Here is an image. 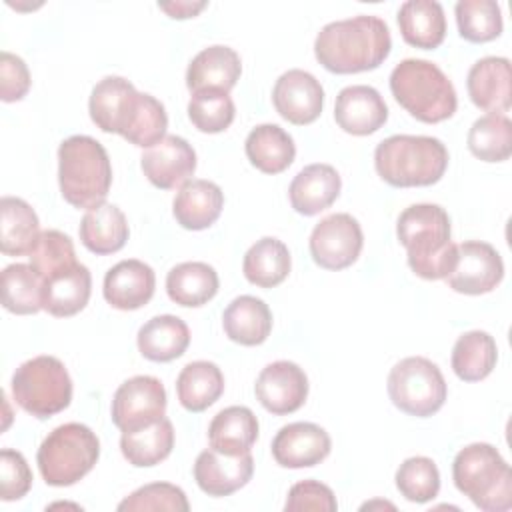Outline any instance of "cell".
Here are the masks:
<instances>
[{
	"mask_svg": "<svg viewBox=\"0 0 512 512\" xmlns=\"http://www.w3.org/2000/svg\"><path fill=\"white\" fill-rule=\"evenodd\" d=\"M92 122L108 134H120L130 144L152 148L166 136L168 116L164 104L150 94L138 92L122 76L102 78L90 94Z\"/></svg>",
	"mask_w": 512,
	"mask_h": 512,
	"instance_id": "6da1fadb",
	"label": "cell"
},
{
	"mask_svg": "<svg viewBox=\"0 0 512 512\" xmlns=\"http://www.w3.org/2000/svg\"><path fill=\"white\" fill-rule=\"evenodd\" d=\"M388 24L378 16H354L326 24L316 40V60L334 74H356L378 68L390 54Z\"/></svg>",
	"mask_w": 512,
	"mask_h": 512,
	"instance_id": "7a4b0ae2",
	"label": "cell"
},
{
	"mask_svg": "<svg viewBox=\"0 0 512 512\" xmlns=\"http://www.w3.org/2000/svg\"><path fill=\"white\" fill-rule=\"evenodd\" d=\"M396 236L408 252V266L424 280L446 278L456 264L448 212L438 204H412L396 222Z\"/></svg>",
	"mask_w": 512,
	"mask_h": 512,
	"instance_id": "3957f363",
	"label": "cell"
},
{
	"mask_svg": "<svg viewBox=\"0 0 512 512\" xmlns=\"http://www.w3.org/2000/svg\"><path fill=\"white\" fill-rule=\"evenodd\" d=\"M58 184L62 198L74 208L104 204L112 186V166L106 148L92 136L76 134L58 148Z\"/></svg>",
	"mask_w": 512,
	"mask_h": 512,
	"instance_id": "277c9868",
	"label": "cell"
},
{
	"mask_svg": "<svg viewBox=\"0 0 512 512\" xmlns=\"http://www.w3.org/2000/svg\"><path fill=\"white\" fill-rule=\"evenodd\" d=\"M374 166L390 186H432L446 172L448 150L434 136L394 134L376 146Z\"/></svg>",
	"mask_w": 512,
	"mask_h": 512,
	"instance_id": "5b68a950",
	"label": "cell"
},
{
	"mask_svg": "<svg viewBox=\"0 0 512 512\" xmlns=\"http://www.w3.org/2000/svg\"><path fill=\"white\" fill-rule=\"evenodd\" d=\"M390 92L410 116L426 124L448 120L458 106L454 84L430 60L406 58L396 64Z\"/></svg>",
	"mask_w": 512,
	"mask_h": 512,
	"instance_id": "8992f818",
	"label": "cell"
},
{
	"mask_svg": "<svg viewBox=\"0 0 512 512\" xmlns=\"http://www.w3.org/2000/svg\"><path fill=\"white\" fill-rule=\"evenodd\" d=\"M456 488L484 512H506L512 506V472L502 454L486 442L464 446L452 462Z\"/></svg>",
	"mask_w": 512,
	"mask_h": 512,
	"instance_id": "52a82bcc",
	"label": "cell"
},
{
	"mask_svg": "<svg viewBox=\"0 0 512 512\" xmlns=\"http://www.w3.org/2000/svg\"><path fill=\"white\" fill-rule=\"evenodd\" d=\"M100 440L80 422L56 426L40 444L36 462L46 484L72 486L98 462Z\"/></svg>",
	"mask_w": 512,
	"mask_h": 512,
	"instance_id": "ba28073f",
	"label": "cell"
},
{
	"mask_svg": "<svg viewBox=\"0 0 512 512\" xmlns=\"http://www.w3.org/2000/svg\"><path fill=\"white\" fill-rule=\"evenodd\" d=\"M12 398L24 412L40 420L50 418L70 406V374L54 356L30 358L12 376Z\"/></svg>",
	"mask_w": 512,
	"mask_h": 512,
	"instance_id": "9c48e42d",
	"label": "cell"
},
{
	"mask_svg": "<svg viewBox=\"0 0 512 512\" xmlns=\"http://www.w3.org/2000/svg\"><path fill=\"white\" fill-rule=\"evenodd\" d=\"M388 396L398 410L416 418H428L444 406L448 386L432 360L408 356L390 370Z\"/></svg>",
	"mask_w": 512,
	"mask_h": 512,
	"instance_id": "30bf717a",
	"label": "cell"
},
{
	"mask_svg": "<svg viewBox=\"0 0 512 512\" xmlns=\"http://www.w3.org/2000/svg\"><path fill=\"white\" fill-rule=\"evenodd\" d=\"M166 390L154 376H132L118 386L112 398V422L122 432L146 428L164 418Z\"/></svg>",
	"mask_w": 512,
	"mask_h": 512,
	"instance_id": "8fae6325",
	"label": "cell"
},
{
	"mask_svg": "<svg viewBox=\"0 0 512 512\" xmlns=\"http://www.w3.org/2000/svg\"><path fill=\"white\" fill-rule=\"evenodd\" d=\"M364 244L358 220L346 212L322 218L310 234V256L324 270H342L354 264Z\"/></svg>",
	"mask_w": 512,
	"mask_h": 512,
	"instance_id": "7c38bea8",
	"label": "cell"
},
{
	"mask_svg": "<svg viewBox=\"0 0 512 512\" xmlns=\"http://www.w3.org/2000/svg\"><path fill=\"white\" fill-rule=\"evenodd\" d=\"M504 278V262L498 250L482 240L456 244V264L446 276L448 286L460 294L492 292Z\"/></svg>",
	"mask_w": 512,
	"mask_h": 512,
	"instance_id": "4fadbf2b",
	"label": "cell"
},
{
	"mask_svg": "<svg viewBox=\"0 0 512 512\" xmlns=\"http://www.w3.org/2000/svg\"><path fill=\"white\" fill-rule=\"evenodd\" d=\"M254 392L268 412L276 416L292 414L302 408L308 398V376L298 364L276 360L262 368Z\"/></svg>",
	"mask_w": 512,
	"mask_h": 512,
	"instance_id": "5bb4252c",
	"label": "cell"
},
{
	"mask_svg": "<svg viewBox=\"0 0 512 512\" xmlns=\"http://www.w3.org/2000/svg\"><path fill=\"white\" fill-rule=\"evenodd\" d=\"M140 166L150 184L162 190H174L192 180L196 152L184 138L168 134L142 154Z\"/></svg>",
	"mask_w": 512,
	"mask_h": 512,
	"instance_id": "9a60e30c",
	"label": "cell"
},
{
	"mask_svg": "<svg viewBox=\"0 0 512 512\" xmlns=\"http://www.w3.org/2000/svg\"><path fill=\"white\" fill-rule=\"evenodd\" d=\"M272 102L284 120L304 126L320 116L324 106V88L310 72L292 68L276 80L272 88Z\"/></svg>",
	"mask_w": 512,
	"mask_h": 512,
	"instance_id": "2e32d148",
	"label": "cell"
},
{
	"mask_svg": "<svg viewBox=\"0 0 512 512\" xmlns=\"http://www.w3.org/2000/svg\"><path fill=\"white\" fill-rule=\"evenodd\" d=\"M254 474V458L244 454H222L214 448H206L194 462V480L202 492L220 498L230 496L248 484Z\"/></svg>",
	"mask_w": 512,
	"mask_h": 512,
	"instance_id": "e0dca14e",
	"label": "cell"
},
{
	"mask_svg": "<svg viewBox=\"0 0 512 512\" xmlns=\"http://www.w3.org/2000/svg\"><path fill=\"white\" fill-rule=\"evenodd\" d=\"M332 442L324 428L314 422L282 426L272 440V456L284 468H310L330 454Z\"/></svg>",
	"mask_w": 512,
	"mask_h": 512,
	"instance_id": "ac0fdd59",
	"label": "cell"
},
{
	"mask_svg": "<svg viewBox=\"0 0 512 512\" xmlns=\"http://www.w3.org/2000/svg\"><path fill=\"white\" fill-rule=\"evenodd\" d=\"M334 120L352 136H368L386 124L388 106L380 92L372 86H346L336 96Z\"/></svg>",
	"mask_w": 512,
	"mask_h": 512,
	"instance_id": "d6986e66",
	"label": "cell"
},
{
	"mask_svg": "<svg viewBox=\"0 0 512 512\" xmlns=\"http://www.w3.org/2000/svg\"><path fill=\"white\" fill-rule=\"evenodd\" d=\"M468 96L474 106L488 114H504L512 104L510 60L486 56L472 64L466 78Z\"/></svg>",
	"mask_w": 512,
	"mask_h": 512,
	"instance_id": "ffe728a7",
	"label": "cell"
},
{
	"mask_svg": "<svg viewBox=\"0 0 512 512\" xmlns=\"http://www.w3.org/2000/svg\"><path fill=\"white\" fill-rule=\"evenodd\" d=\"M156 288L154 270L136 258L114 264L104 276V298L116 310H138L150 302Z\"/></svg>",
	"mask_w": 512,
	"mask_h": 512,
	"instance_id": "44dd1931",
	"label": "cell"
},
{
	"mask_svg": "<svg viewBox=\"0 0 512 512\" xmlns=\"http://www.w3.org/2000/svg\"><path fill=\"white\" fill-rule=\"evenodd\" d=\"M240 72V56L230 46L214 44L192 58L186 70V86L192 94L202 90L230 92L236 86Z\"/></svg>",
	"mask_w": 512,
	"mask_h": 512,
	"instance_id": "7402d4cb",
	"label": "cell"
},
{
	"mask_svg": "<svg viewBox=\"0 0 512 512\" xmlns=\"http://www.w3.org/2000/svg\"><path fill=\"white\" fill-rule=\"evenodd\" d=\"M342 188L340 174L330 164H310L302 168L288 188V198L298 214L314 216L330 208Z\"/></svg>",
	"mask_w": 512,
	"mask_h": 512,
	"instance_id": "603a6c76",
	"label": "cell"
},
{
	"mask_svg": "<svg viewBox=\"0 0 512 512\" xmlns=\"http://www.w3.org/2000/svg\"><path fill=\"white\" fill-rule=\"evenodd\" d=\"M90 292V270L76 262L74 266H68L42 280V310L56 318L74 316L88 304Z\"/></svg>",
	"mask_w": 512,
	"mask_h": 512,
	"instance_id": "cb8c5ba5",
	"label": "cell"
},
{
	"mask_svg": "<svg viewBox=\"0 0 512 512\" xmlns=\"http://www.w3.org/2000/svg\"><path fill=\"white\" fill-rule=\"evenodd\" d=\"M224 208V194L218 184L192 178L174 196L172 214L186 230H204L212 226Z\"/></svg>",
	"mask_w": 512,
	"mask_h": 512,
	"instance_id": "d4e9b609",
	"label": "cell"
},
{
	"mask_svg": "<svg viewBox=\"0 0 512 512\" xmlns=\"http://www.w3.org/2000/svg\"><path fill=\"white\" fill-rule=\"evenodd\" d=\"M398 28L406 44L434 50L446 36L444 8L436 0H408L398 10Z\"/></svg>",
	"mask_w": 512,
	"mask_h": 512,
	"instance_id": "484cf974",
	"label": "cell"
},
{
	"mask_svg": "<svg viewBox=\"0 0 512 512\" xmlns=\"http://www.w3.org/2000/svg\"><path fill=\"white\" fill-rule=\"evenodd\" d=\"M222 326L232 342L242 346H258L270 336L272 312L264 300L244 294L226 306Z\"/></svg>",
	"mask_w": 512,
	"mask_h": 512,
	"instance_id": "4316f807",
	"label": "cell"
},
{
	"mask_svg": "<svg viewBox=\"0 0 512 512\" xmlns=\"http://www.w3.org/2000/svg\"><path fill=\"white\" fill-rule=\"evenodd\" d=\"M136 342L146 360L170 362L186 352L190 344V330L182 318L160 314L142 324Z\"/></svg>",
	"mask_w": 512,
	"mask_h": 512,
	"instance_id": "83f0119b",
	"label": "cell"
},
{
	"mask_svg": "<svg viewBox=\"0 0 512 512\" xmlns=\"http://www.w3.org/2000/svg\"><path fill=\"white\" fill-rule=\"evenodd\" d=\"M246 156L264 174L284 172L296 156L292 136L278 124H260L250 130L244 142Z\"/></svg>",
	"mask_w": 512,
	"mask_h": 512,
	"instance_id": "f1b7e54d",
	"label": "cell"
},
{
	"mask_svg": "<svg viewBox=\"0 0 512 512\" xmlns=\"http://www.w3.org/2000/svg\"><path fill=\"white\" fill-rule=\"evenodd\" d=\"M40 236V222L28 202L16 196L0 200V250L6 256H26Z\"/></svg>",
	"mask_w": 512,
	"mask_h": 512,
	"instance_id": "f546056e",
	"label": "cell"
},
{
	"mask_svg": "<svg viewBox=\"0 0 512 512\" xmlns=\"http://www.w3.org/2000/svg\"><path fill=\"white\" fill-rule=\"evenodd\" d=\"M78 232L82 244L98 256L118 252L130 234L124 212L116 204L106 202L84 214Z\"/></svg>",
	"mask_w": 512,
	"mask_h": 512,
	"instance_id": "4dcf8cb0",
	"label": "cell"
},
{
	"mask_svg": "<svg viewBox=\"0 0 512 512\" xmlns=\"http://www.w3.org/2000/svg\"><path fill=\"white\" fill-rule=\"evenodd\" d=\"M258 438V418L246 406H228L220 410L208 426L210 448L222 454L250 452Z\"/></svg>",
	"mask_w": 512,
	"mask_h": 512,
	"instance_id": "1f68e13d",
	"label": "cell"
},
{
	"mask_svg": "<svg viewBox=\"0 0 512 512\" xmlns=\"http://www.w3.org/2000/svg\"><path fill=\"white\" fill-rule=\"evenodd\" d=\"M290 252L278 238L264 236L256 240L244 254L242 272L246 280L258 288H274L290 274Z\"/></svg>",
	"mask_w": 512,
	"mask_h": 512,
	"instance_id": "d6a6232c",
	"label": "cell"
},
{
	"mask_svg": "<svg viewBox=\"0 0 512 512\" xmlns=\"http://www.w3.org/2000/svg\"><path fill=\"white\" fill-rule=\"evenodd\" d=\"M166 292L180 306H204L218 292V274L206 262H182L168 272Z\"/></svg>",
	"mask_w": 512,
	"mask_h": 512,
	"instance_id": "836d02e7",
	"label": "cell"
},
{
	"mask_svg": "<svg viewBox=\"0 0 512 512\" xmlns=\"http://www.w3.org/2000/svg\"><path fill=\"white\" fill-rule=\"evenodd\" d=\"M224 392L222 370L208 360L186 364L176 378V394L188 412H204Z\"/></svg>",
	"mask_w": 512,
	"mask_h": 512,
	"instance_id": "e575fe53",
	"label": "cell"
},
{
	"mask_svg": "<svg viewBox=\"0 0 512 512\" xmlns=\"http://www.w3.org/2000/svg\"><path fill=\"white\" fill-rule=\"evenodd\" d=\"M174 448V426L164 416L162 420L132 432H122L120 450L128 464L136 468L156 466L170 456Z\"/></svg>",
	"mask_w": 512,
	"mask_h": 512,
	"instance_id": "d590c367",
	"label": "cell"
},
{
	"mask_svg": "<svg viewBox=\"0 0 512 512\" xmlns=\"http://www.w3.org/2000/svg\"><path fill=\"white\" fill-rule=\"evenodd\" d=\"M498 348L494 338L484 330L464 332L452 348V370L464 382L484 380L496 366Z\"/></svg>",
	"mask_w": 512,
	"mask_h": 512,
	"instance_id": "8d00e7d4",
	"label": "cell"
},
{
	"mask_svg": "<svg viewBox=\"0 0 512 512\" xmlns=\"http://www.w3.org/2000/svg\"><path fill=\"white\" fill-rule=\"evenodd\" d=\"M468 150L484 162H504L512 154V122L506 114H486L468 130Z\"/></svg>",
	"mask_w": 512,
	"mask_h": 512,
	"instance_id": "74e56055",
	"label": "cell"
},
{
	"mask_svg": "<svg viewBox=\"0 0 512 512\" xmlns=\"http://www.w3.org/2000/svg\"><path fill=\"white\" fill-rule=\"evenodd\" d=\"M2 306L12 314L42 310V278L30 264H10L2 270Z\"/></svg>",
	"mask_w": 512,
	"mask_h": 512,
	"instance_id": "f35d334b",
	"label": "cell"
},
{
	"mask_svg": "<svg viewBox=\"0 0 512 512\" xmlns=\"http://www.w3.org/2000/svg\"><path fill=\"white\" fill-rule=\"evenodd\" d=\"M454 14L458 32L468 42L482 44L502 34V12L494 0H460Z\"/></svg>",
	"mask_w": 512,
	"mask_h": 512,
	"instance_id": "ab89813d",
	"label": "cell"
},
{
	"mask_svg": "<svg viewBox=\"0 0 512 512\" xmlns=\"http://www.w3.org/2000/svg\"><path fill=\"white\" fill-rule=\"evenodd\" d=\"M396 488L406 500L416 504L434 500L440 490L438 466L426 456L406 458L396 470Z\"/></svg>",
	"mask_w": 512,
	"mask_h": 512,
	"instance_id": "60d3db41",
	"label": "cell"
},
{
	"mask_svg": "<svg viewBox=\"0 0 512 512\" xmlns=\"http://www.w3.org/2000/svg\"><path fill=\"white\" fill-rule=\"evenodd\" d=\"M236 108L228 92L202 90L194 92L188 102L190 122L206 134H216L226 130L234 120Z\"/></svg>",
	"mask_w": 512,
	"mask_h": 512,
	"instance_id": "b9f144b4",
	"label": "cell"
},
{
	"mask_svg": "<svg viewBox=\"0 0 512 512\" xmlns=\"http://www.w3.org/2000/svg\"><path fill=\"white\" fill-rule=\"evenodd\" d=\"M28 258H30V266L36 270V274L42 280L78 262L70 236L60 230L40 232Z\"/></svg>",
	"mask_w": 512,
	"mask_h": 512,
	"instance_id": "7bdbcfd3",
	"label": "cell"
},
{
	"mask_svg": "<svg viewBox=\"0 0 512 512\" xmlns=\"http://www.w3.org/2000/svg\"><path fill=\"white\" fill-rule=\"evenodd\" d=\"M120 512H140V510H170L188 512L190 504L182 488L168 482H154L134 490L118 504Z\"/></svg>",
	"mask_w": 512,
	"mask_h": 512,
	"instance_id": "ee69618b",
	"label": "cell"
},
{
	"mask_svg": "<svg viewBox=\"0 0 512 512\" xmlns=\"http://www.w3.org/2000/svg\"><path fill=\"white\" fill-rule=\"evenodd\" d=\"M32 486V472L26 458L12 448L0 452V498L4 502L20 500Z\"/></svg>",
	"mask_w": 512,
	"mask_h": 512,
	"instance_id": "f6af8a7d",
	"label": "cell"
},
{
	"mask_svg": "<svg viewBox=\"0 0 512 512\" xmlns=\"http://www.w3.org/2000/svg\"><path fill=\"white\" fill-rule=\"evenodd\" d=\"M286 512H300V510H320V512H336L338 502L330 486L318 480H302L296 482L286 498L284 504Z\"/></svg>",
	"mask_w": 512,
	"mask_h": 512,
	"instance_id": "bcb514c9",
	"label": "cell"
},
{
	"mask_svg": "<svg viewBox=\"0 0 512 512\" xmlns=\"http://www.w3.org/2000/svg\"><path fill=\"white\" fill-rule=\"evenodd\" d=\"M30 72L24 60L12 52L0 54V98L4 102H18L30 90Z\"/></svg>",
	"mask_w": 512,
	"mask_h": 512,
	"instance_id": "7dc6e473",
	"label": "cell"
},
{
	"mask_svg": "<svg viewBox=\"0 0 512 512\" xmlns=\"http://www.w3.org/2000/svg\"><path fill=\"white\" fill-rule=\"evenodd\" d=\"M158 8L172 18L184 20V18L196 16L202 8H206V2H170V4H158Z\"/></svg>",
	"mask_w": 512,
	"mask_h": 512,
	"instance_id": "c3c4849f",
	"label": "cell"
}]
</instances>
